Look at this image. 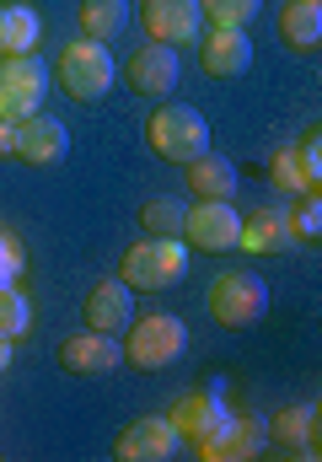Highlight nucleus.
Returning a JSON list of instances; mask_svg holds the SVG:
<instances>
[{
  "mask_svg": "<svg viewBox=\"0 0 322 462\" xmlns=\"http://www.w3.org/2000/svg\"><path fill=\"white\" fill-rule=\"evenodd\" d=\"M54 81H60V92L70 103H97V97H107V87L118 81V65H113L107 43L81 38V43H65L54 54Z\"/></svg>",
  "mask_w": 322,
  "mask_h": 462,
  "instance_id": "1",
  "label": "nucleus"
},
{
  "mask_svg": "<svg viewBox=\"0 0 322 462\" xmlns=\"http://www.w3.org/2000/svg\"><path fill=\"white\" fill-rule=\"evenodd\" d=\"M189 274V253L178 236H145L118 258V280L129 291H172Z\"/></svg>",
  "mask_w": 322,
  "mask_h": 462,
  "instance_id": "2",
  "label": "nucleus"
},
{
  "mask_svg": "<svg viewBox=\"0 0 322 462\" xmlns=\"http://www.w3.org/2000/svg\"><path fill=\"white\" fill-rule=\"evenodd\" d=\"M145 140H151V151H156L161 162L189 167L194 156H205V151H210V124H205L199 108H189V103H167V108H156V114H151Z\"/></svg>",
  "mask_w": 322,
  "mask_h": 462,
  "instance_id": "3",
  "label": "nucleus"
},
{
  "mask_svg": "<svg viewBox=\"0 0 322 462\" xmlns=\"http://www.w3.org/2000/svg\"><path fill=\"white\" fill-rule=\"evenodd\" d=\"M183 345H189V328L172 312H145V318H129L124 328V360L134 371H167L183 355Z\"/></svg>",
  "mask_w": 322,
  "mask_h": 462,
  "instance_id": "4",
  "label": "nucleus"
},
{
  "mask_svg": "<svg viewBox=\"0 0 322 462\" xmlns=\"http://www.w3.org/2000/svg\"><path fill=\"white\" fill-rule=\"evenodd\" d=\"M205 307L220 328H247L269 312V285L253 274V269H225L215 274L210 291H205Z\"/></svg>",
  "mask_w": 322,
  "mask_h": 462,
  "instance_id": "5",
  "label": "nucleus"
},
{
  "mask_svg": "<svg viewBox=\"0 0 322 462\" xmlns=\"http://www.w3.org/2000/svg\"><path fill=\"white\" fill-rule=\"evenodd\" d=\"M49 92V65L38 54H5L0 60V118H32Z\"/></svg>",
  "mask_w": 322,
  "mask_h": 462,
  "instance_id": "6",
  "label": "nucleus"
},
{
  "mask_svg": "<svg viewBox=\"0 0 322 462\" xmlns=\"http://www.w3.org/2000/svg\"><path fill=\"white\" fill-rule=\"evenodd\" d=\"M236 231H242V216L231 210V199H194L183 210V242L199 247V253L236 247Z\"/></svg>",
  "mask_w": 322,
  "mask_h": 462,
  "instance_id": "7",
  "label": "nucleus"
},
{
  "mask_svg": "<svg viewBox=\"0 0 322 462\" xmlns=\"http://www.w3.org/2000/svg\"><path fill=\"white\" fill-rule=\"evenodd\" d=\"M178 447H183V436L167 425V414H140L113 441V452L124 462H167V457H178Z\"/></svg>",
  "mask_w": 322,
  "mask_h": 462,
  "instance_id": "8",
  "label": "nucleus"
},
{
  "mask_svg": "<svg viewBox=\"0 0 322 462\" xmlns=\"http://www.w3.org/2000/svg\"><path fill=\"white\" fill-rule=\"evenodd\" d=\"M140 22L156 43H199V27H205V11L199 0H140Z\"/></svg>",
  "mask_w": 322,
  "mask_h": 462,
  "instance_id": "9",
  "label": "nucleus"
},
{
  "mask_svg": "<svg viewBox=\"0 0 322 462\" xmlns=\"http://www.w3.org/2000/svg\"><path fill=\"white\" fill-rule=\"evenodd\" d=\"M263 441H269V425H258L247 414H225L210 436L199 441V457L205 462H247V457H258Z\"/></svg>",
  "mask_w": 322,
  "mask_h": 462,
  "instance_id": "10",
  "label": "nucleus"
},
{
  "mask_svg": "<svg viewBox=\"0 0 322 462\" xmlns=\"http://www.w3.org/2000/svg\"><path fill=\"white\" fill-rule=\"evenodd\" d=\"M124 81L134 87V92H145V97H161V92H172L178 87V49L172 43H140L129 60H124Z\"/></svg>",
  "mask_w": 322,
  "mask_h": 462,
  "instance_id": "11",
  "label": "nucleus"
},
{
  "mask_svg": "<svg viewBox=\"0 0 322 462\" xmlns=\"http://www.w3.org/2000/svg\"><path fill=\"white\" fill-rule=\"evenodd\" d=\"M199 65L210 70L215 81L247 76V65H253V38H247V27H210V32H199Z\"/></svg>",
  "mask_w": 322,
  "mask_h": 462,
  "instance_id": "12",
  "label": "nucleus"
},
{
  "mask_svg": "<svg viewBox=\"0 0 322 462\" xmlns=\"http://www.w3.org/2000/svg\"><path fill=\"white\" fill-rule=\"evenodd\" d=\"M65 151H70V129L60 124V118H16V162H27V167H54V162H65Z\"/></svg>",
  "mask_w": 322,
  "mask_h": 462,
  "instance_id": "13",
  "label": "nucleus"
},
{
  "mask_svg": "<svg viewBox=\"0 0 322 462\" xmlns=\"http://www.w3.org/2000/svg\"><path fill=\"white\" fill-rule=\"evenodd\" d=\"M81 318H87L92 334H113L118 339L129 328V318H134V291L124 280H97L87 291V301H81Z\"/></svg>",
  "mask_w": 322,
  "mask_h": 462,
  "instance_id": "14",
  "label": "nucleus"
},
{
  "mask_svg": "<svg viewBox=\"0 0 322 462\" xmlns=\"http://www.w3.org/2000/svg\"><path fill=\"white\" fill-rule=\"evenodd\" d=\"M225 414H231V409H225V398H220L215 387H199V393H183V398L167 409V425H172L183 441H194V447H199L215 425L225 420Z\"/></svg>",
  "mask_w": 322,
  "mask_h": 462,
  "instance_id": "15",
  "label": "nucleus"
},
{
  "mask_svg": "<svg viewBox=\"0 0 322 462\" xmlns=\"http://www.w3.org/2000/svg\"><path fill=\"white\" fill-rule=\"evenodd\" d=\"M60 365L65 371H76V376H107L113 365H124V345L113 339V334H70L65 345H60Z\"/></svg>",
  "mask_w": 322,
  "mask_h": 462,
  "instance_id": "16",
  "label": "nucleus"
},
{
  "mask_svg": "<svg viewBox=\"0 0 322 462\" xmlns=\"http://www.w3.org/2000/svg\"><path fill=\"white\" fill-rule=\"evenodd\" d=\"M296 231H290V210H258V216H242V231H236V247L247 253H280L290 247Z\"/></svg>",
  "mask_w": 322,
  "mask_h": 462,
  "instance_id": "17",
  "label": "nucleus"
},
{
  "mask_svg": "<svg viewBox=\"0 0 322 462\" xmlns=\"http://www.w3.org/2000/svg\"><path fill=\"white\" fill-rule=\"evenodd\" d=\"M280 32L296 54H317L322 49V0H290L280 11Z\"/></svg>",
  "mask_w": 322,
  "mask_h": 462,
  "instance_id": "18",
  "label": "nucleus"
},
{
  "mask_svg": "<svg viewBox=\"0 0 322 462\" xmlns=\"http://www.w3.org/2000/svg\"><path fill=\"white\" fill-rule=\"evenodd\" d=\"M183 172H189L194 199H231V194H236V167H231L225 156H210V151H205V156H194Z\"/></svg>",
  "mask_w": 322,
  "mask_h": 462,
  "instance_id": "19",
  "label": "nucleus"
},
{
  "mask_svg": "<svg viewBox=\"0 0 322 462\" xmlns=\"http://www.w3.org/2000/svg\"><path fill=\"white\" fill-rule=\"evenodd\" d=\"M38 43V11L27 0H5L0 5V60L5 54H32Z\"/></svg>",
  "mask_w": 322,
  "mask_h": 462,
  "instance_id": "20",
  "label": "nucleus"
},
{
  "mask_svg": "<svg viewBox=\"0 0 322 462\" xmlns=\"http://www.w3.org/2000/svg\"><path fill=\"white\" fill-rule=\"evenodd\" d=\"M81 38L92 43H113L129 27V0H81Z\"/></svg>",
  "mask_w": 322,
  "mask_h": 462,
  "instance_id": "21",
  "label": "nucleus"
},
{
  "mask_svg": "<svg viewBox=\"0 0 322 462\" xmlns=\"http://www.w3.org/2000/svg\"><path fill=\"white\" fill-rule=\"evenodd\" d=\"M269 436L285 441V447H296V452H317V403H296V409H285V414L269 425Z\"/></svg>",
  "mask_w": 322,
  "mask_h": 462,
  "instance_id": "22",
  "label": "nucleus"
},
{
  "mask_svg": "<svg viewBox=\"0 0 322 462\" xmlns=\"http://www.w3.org/2000/svg\"><path fill=\"white\" fill-rule=\"evenodd\" d=\"M32 328V307H27V296L16 291V285H0V339H22Z\"/></svg>",
  "mask_w": 322,
  "mask_h": 462,
  "instance_id": "23",
  "label": "nucleus"
},
{
  "mask_svg": "<svg viewBox=\"0 0 322 462\" xmlns=\"http://www.w3.org/2000/svg\"><path fill=\"white\" fill-rule=\"evenodd\" d=\"M183 199H151L145 210H140V221H145V231L151 236H178L183 242Z\"/></svg>",
  "mask_w": 322,
  "mask_h": 462,
  "instance_id": "24",
  "label": "nucleus"
},
{
  "mask_svg": "<svg viewBox=\"0 0 322 462\" xmlns=\"http://www.w3.org/2000/svg\"><path fill=\"white\" fill-rule=\"evenodd\" d=\"M258 5L263 0H199V11L210 16L215 27H247L258 16Z\"/></svg>",
  "mask_w": 322,
  "mask_h": 462,
  "instance_id": "25",
  "label": "nucleus"
},
{
  "mask_svg": "<svg viewBox=\"0 0 322 462\" xmlns=\"http://www.w3.org/2000/svg\"><path fill=\"white\" fill-rule=\"evenodd\" d=\"M290 231H296V242H317V236H322V199H317V189H307V199L290 210Z\"/></svg>",
  "mask_w": 322,
  "mask_h": 462,
  "instance_id": "26",
  "label": "nucleus"
},
{
  "mask_svg": "<svg viewBox=\"0 0 322 462\" xmlns=\"http://www.w3.org/2000/svg\"><path fill=\"white\" fill-rule=\"evenodd\" d=\"M296 151V167H301V178H307V189H317V178H322V134H317V124L301 134V145H290Z\"/></svg>",
  "mask_w": 322,
  "mask_h": 462,
  "instance_id": "27",
  "label": "nucleus"
},
{
  "mask_svg": "<svg viewBox=\"0 0 322 462\" xmlns=\"http://www.w3.org/2000/svg\"><path fill=\"white\" fill-rule=\"evenodd\" d=\"M22 263H27V258H22V242H16L11 231L0 226V285H16Z\"/></svg>",
  "mask_w": 322,
  "mask_h": 462,
  "instance_id": "28",
  "label": "nucleus"
},
{
  "mask_svg": "<svg viewBox=\"0 0 322 462\" xmlns=\"http://www.w3.org/2000/svg\"><path fill=\"white\" fill-rule=\"evenodd\" d=\"M269 178H274L280 189H290V194H307V178H301V167H296V151H280Z\"/></svg>",
  "mask_w": 322,
  "mask_h": 462,
  "instance_id": "29",
  "label": "nucleus"
},
{
  "mask_svg": "<svg viewBox=\"0 0 322 462\" xmlns=\"http://www.w3.org/2000/svg\"><path fill=\"white\" fill-rule=\"evenodd\" d=\"M16 156V118H0V162Z\"/></svg>",
  "mask_w": 322,
  "mask_h": 462,
  "instance_id": "30",
  "label": "nucleus"
},
{
  "mask_svg": "<svg viewBox=\"0 0 322 462\" xmlns=\"http://www.w3.org/2000/svg\"><path fill=\"white\" fill-rule=\"evenodd\" d=\"M11 365V339H0V371Z\"/></svg>",
  "mask_w": 322,
  "mask_h": 462,
  "instance_id": "31",
  "label": "nucleus"
}]
</instances>
